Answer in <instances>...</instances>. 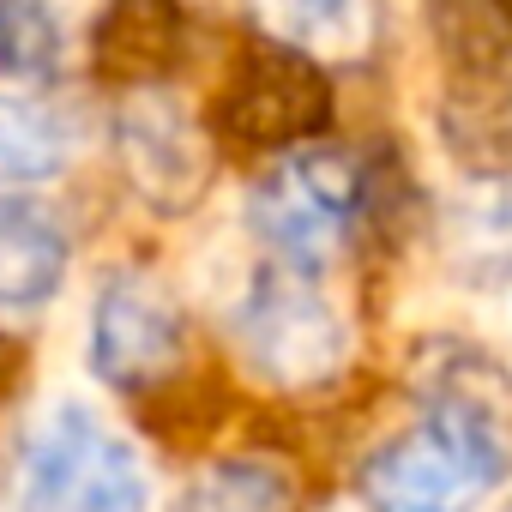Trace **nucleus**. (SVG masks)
Returning a JSON list of instances; mask_svg holds the SVG:
<instances>
[{"mask_svg": "<svg viewBox=\"0 0 512 512\" xmlns=\"http://www.w3.org/2000/svg\"><path fill=\"white\" fill-rule=\"evenodd\" d=\"M512 440L476 404H434L368 452L362 494L374 512H476L500 494Z\"/></svg>", "mask_w": 512, "mask_h": 512, "instance_id": "1", "label": "nucleus"}, {"mask_svg": "<svg viewBox=\"0 0 512 512\" xmlns=\"http://www.w3.org/2000/svg\"><path fill=\"white\" fill-rule=\"evenodd\" d=\"M19 512H151L145 452L85 398H55L19 458Z\"/></svg>", "mask_w": 512, "mask_h": 512, "instance_id": "2", "label": "nucleus"}, {"mask_svg": "<svg viewBox=\"0 0 512 512\" xmlns=\"http://www.w3.org/2000/svg\"><path fill=\"white\" fill-rule=\"evenodd\" d=\"M229 332L253 374H266L272 386H320L350 362V320L320 284V272L278 260L235 272Z\"/></svg>", "mask_w": 512, "mask_h": 512, "instance_id": "3", "label": "nucleus"}, {"mask_svg": "<svg viewBox=\"0 0 512 512\" xmlns=\"http://www.w3.org/2000/svg\"><path fill=\"white\" fill-rule=\"evenodd\" d=\"M356 169L332 151H296L247 193V229L278 266L320 272L356 217Z\"/></svg>", "mask_w": 512, "mask_h": 512, "instance_id": "4", "label": "nucleus"}, {"mask_svg": "<svg viewBox=\"0 0 512 512\" xmlns=\"http://www.w3.org/2000/svg\"><path fill=\"white\" fill-rule=\"evenodd\" d=\"M181 356V314L145 272H115L91 308V368L115 386H139Z\"/></svg>", "mask_w": 512, "mask_h": 512, "instance_id": "5", "label": "nucleus"}, {"mask_svg": "<svg viewBox=\"0 0 512 512\" xmlns=\"http://www.w3.org/2000/svg\"><path fill=\"white\" fill-rule=\"evenodd\" d=\"M115 145H121V163L133 175V187L163 205V211H187L205 187V145H199V127L193 115L163 97V91H139L121 103V121H115Z\"/></svg>", "mask_w": 512, "mask_h": 512, "instance_id": "6", "label": "nucleus"}, {"mask_svg": "<svg viewBox=\"0 0 512 512\" xmlns=\"http://www.w3.org/2000/svg\"><path fill=\"white\" fill-rule=\"evenodd\" d=\"M73 266L67 217L37 193H0V320L43 314Z\"/></svg>", "mask_w": 512, "mask_h": 512, "instance_id": "7", "label": "nucleus"}, {"mask_svg": "<svg viewBox=\"0 0 512 512\" xmlns=\"http://www.w3.org/2000/svg\"><path fill=\"white\" fill-rule=\"evenodd\" d=\"M73 151H79V127L55 103L0 85V193H19L31 181L61 175Z\"/></svg>", "mask_w": 512, "mask_h": 512, "instance_id": "8", "label": "nucleus"}, {"mask_svg": "<svg viewBox=\"0 0 512 512\" xmlns=\"http://www.w3.org/2000/svg\"><path fill=\"white\" fill-rule=\"evenodd\" d=\"M272 37L320 61H350L374 43V0H253Z\"/></svg>", "mask_w": 512, "mask_h": 512, "instance_id": "9", "label": "nucleus"}, {"mask_svg": "<svg viewBox=\"0 0 512 512\" xmlns=\"http://www.w3.org/2000/svg\"><path fill=\"white\" fill-rule=\"evenodd\" d=\"M67 55V31L49 0H0V79H43Z\"/></svg>", "mask_w": 512, "mask_h": 512, "instance_id": "10", "label": "nucleus"}, {"mask_svg": "<svg viewBox=\"0 0 512 512\" xmlns=\"http://www.w3.org/2000/svg\"><path fill=\"white\" fill-rule=\"evenodd\" d=\"M187 512H290V482L260 458H247V464L235 458L193 482Z\"/></svg>", "mask_w": 512, "mask_h": 512, "instance_id": "11", "label": "nucleus"}, {"mask_svg": "<svg viewBox=\"0 0 512 512\" xmlns=\"http://www.w3.org/2000/svg\"><path fill=\"white\" fill-rule=\"evenodd\" d=\"M452 235H458V247H464V260H470V266H482V272H506V278H512V175L476 187V193L458 205Z\"/></svg>", "mask_w": 512, "mask_h": 512, "instance_id": "12", "label": "nucleus"}, {"mask_svg": "<svg viewBox=\"0 0 512 512\" xmlns=\"http://www.w3.org/2000/svg\"><path fill=\"white\" fill-rule=\"evenodd\" d=\"M506 332H512V290H506Z\"/></svg>", "mask_w": 512, "mask_h": 512, "instance_id": "13", "label": "nucleus"}, {"mask_svg": "<svg viewBox=\"0 0 512 512\" xmlns=\"http://www.w3.org/2000/svg\"><path fill=\"white\" fill-rule=\"evenodd\" d=\"M506 512H512V506H506Z\"/></svg>", "mask_w": 512, "mask_h": 512, "instance_id": "14", "label": "nucleus"}]
</instances>
